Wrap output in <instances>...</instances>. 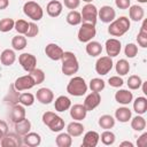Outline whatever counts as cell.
<instances>
[{"label": "cell", "mask_w": 147, "mask_h": 147, "mask_svg": "<svg viewBox=\"0 0 147 147\" xmlns=\"http://www.w3.org/2000/svg\"><path fill=\"white\" fill-rule=\"evenodd\" d=\"M106 52H107V55L110 56V57H115L117 56L119 53H121V48H122V45H121V41L116 38H110L106 41Z\"/></svg>", "instance_id": "13"}, {"label": "cell", "mask_w": 147, "mask_h": 147, "mask_svg": "<svg viewBox=\"0 0 147 147\" xmlns=\"http://www.w3.org/2000/svg\"><path fill=\"white\" fill-rule=\"evenodd\" d=\"M25 115H26V111L24 109V107L22 105H14L11 107V110H10V118L14 123H17L20 121H22L23 118H25Z\"/></svg>", "instance_id": "23"}, {"label": "cell", "mask_w": 147, "mask_h": 147, "mask_svg": "<svg viewBox=\"0 0 147 147\" xmlns=\"http://www.w3.org/2000/svg\"><path fill=\"white\" fill-rule=\"evenodd\" d=\"M63 2H64V6L71 10H75L80 5V0H64Z\"/></svg>", "instance_id": "49"}, {"label": "cell", "mask_w": 147, "mask_h": 147, "mask_svg": "<svg viewBox=\"0 0 147 147\" xmlns=\"http://www.w3.org/2000/svg\"><path fill=\"white\" fill-rule=\"evenodd\" d=\"M65 20H67L68 24L75 26V25H78V24L82 23V15H80V13L77 11V10H70V11L68 13Z\"/></svg>", "instance_id": "37"}, {"label": "cell", "mask_w": 147, "mask_h": 147, "mask_svg": "<svg viewBox=\"0 0 147 147\" xmlns=\"http://www.w3.org/2000/svg\"><path fill=\"white\" fill-rule=\"evenodd\" d=\"M46 55L53 61H60L63 55V49L56 44H48L45 47Z\"/></svg>", "instance_id": "14"}, {"label": "cell", "mask_w": 147, "mask_h": 147, "mask_svg": "<svg viewBox=\"0 0 147 147\" xmlns=\"http://www.w3.org/2000/svg\"><path fill=\"white\" fill-rule=\"evenodd\" d=\"M115 5L119 9H127L131 6V0H115Z\"/></svg>", "instance_id": "50"}, {"label": "cell", "mask_w": 147, "mask_h": 147, "mask_svg": "<svg viewBox=\"0 0 147 147\" xmlns=\"http://www.w3.org/2000/svg\"><path fill=\"white\" fill-rule=\"evenodd\" d=\"M132 111L127 107H119L115 110V118L121 123H126L131 119Z\"/></svg>", "instance_id": "24"}, {"label": "cell", "mask_w": 147, "mask_h": 147, "mask_svg": "<svg viewBox=\"0 0 147 147\" xmlns=\"http://www.w3.org/2000/svg\"><path fill=\"white\" fill-rule=\"evenodd\" d=\"M18 103H21L22 106H26V107H30L34 103V95L32 93H22L20 94L18 96Z\"/></svg>", "instance_id": "41"}, {"label": "cell", "mask_w": 147, "mask_h": 147, "mask_svg": "<svg viewBox=\"0 0 147 147\" xmlns=\"http://www.w3.org/2000/svg\"><path fill=\"white\" fill-rule=\"evenodd\" d=\"M131 127L134 131H144L146 129V119L141 115H137L131 119Z\"/></svg>", "instance_id": "33"}, {"label": "cell", "mask_w": 147, "mask_h": 147, "mask_svg": "<svg viewBox=\"0 0 147 147\" xmlns=\"http://www.w3.org/2000/svg\"><path fill=\"white\" fill-rule=\"evenodd\" d=\"M18 62L22 65V68L26 71L30 72L34 68H37V59L33 54L31 53H23L18 56Z\"/></svg>", "instance_id": "9"}, {"label": "cell", "mask_w": 147, "mask_h": 147, "mask_svg": "<svg viewBox=\"0 0 147 147\" xmlns=\"http://www.w3.org/2000/svg\"><path fill=\"white\" fill-rule=\"evenodd\" d=\"M124 53H125V56L129 57V59H132L137 54H138V46L133 42H130L125 46L124 48Z\"/></svg>", "instance_id": "45"}, {"label": "cell", "mask_w": 147, "mask_h": 147, "mask_svg": "<svg viewBox=\"0 0 147 147\" xmlns=\"http://www.w3.org/2000/svg\"><path fill=\"white\" fill-rule=\"evenodd\" d=\"M29 75L32 77V79H33V82H34L36 85H39V84L44 83V80H45V72L41 69L34 68L33 70H31L29 72Z\"/></svg>", "instance_id": "40"}, {"label": "cell", "mask_w": 147, "mask_h": 147, "mask_svg": "<svg viewBox=\"0 0 147 147\" xmlns=\"http://www.w3.org/2000/svg\"><path fill=\"white\" fill-rule=\"evenodd\" d=\"M99 125L105 130H110L115 126V118L111 115H102L99 118Z\"/></svg>", "instance_id": "35"}, {"label": "cell", "mask_w": 147, "mask_h": 147, "mask_svg": "<svg viewBox=\"0 0 147 147\" xmlns=\"http://www.w3.org/2000/svg\"><path fill=\"white\" fill-rule=\"evenodd\" d=\"M133 110L138 115H144L147 111V99L145 96H138L133 101Z\"/></svg>", "instance_id": "30"}, {"label": "cell", "mask_w": 147, "mask_h": 147, "mask_svg": "<svg viewBox=\"0 0 147 147\" xmlns=\"http://www.w3.org/2000/svg\"><path fill=\"white\" fill-rule=\"evenodd\" d=\"M100 139H101V142H102L103 145L110 146V145H113V144L115 142L116 137H115V134H114L110 130H105V131L101 133Z\"/></svg>", "instance_id": "39"}, {"label": "cell", "mask_w": 147, "mask_h": 147, "mask_svg": "<svg viewBox=\"0 0 147 147\" xmlns=\"http://www.w3.org/2000/svg\"><path fill=\"white\" fill-rule=\"evenodd\" d=\"M0 145L2 147H21L23 145V141H22L21 136L17 134L16 132H13V133L8 132L0 140Z\"/></svg>", "instance_id": "10"}, {"label": "cell", "mask_w": 147, "mask_h": 147, "mask_svg": "<svg viewBox=\"0 0 147 147\" xmlns=\"http://www.w3.org/2000/svg\"><path fill=\"white\" fill-rule=\"evenodd\" d=\"M101 102V96H100V93L99 92H92L90 93L85 100H84V107L86 108L87 111H91L93 109H95Z\"/></svg>", "instance_id": "15"}, {"label": "cell", "mask_w": 147, "mask_h": 147, "mask_svg": "<svg viewBox=\"0 0 147 147\" xmlns=\"http://www.w3.org/2000/svg\"><path fill=\"white\" fill-rule=\"evenodd\" d=\"M88 87L91 88L92 92H101L106 87V83L101 78H92L90 80Z\"/></svg>", "instance_id": "38"}, {"label": "cell", "mask_w": 147, "mask_h": 147, "mask_svg": "<svg viewBox=\"0 0 147 147\" xmlns=\"http://www.w3.org/2000/svg\"><path fill=\"white\" fill-rule=\"evenodd\" d=\"M83 1H85V2H86V3H91V2H92V1H93V0H83Z\"/></svg>", "instance_id": "56"}, {"label": "cell", "mask_w": 147, "mask_h": 147, "mask_svg": "<svg viewBox=\"0 0 147 147\" xmlns=\"http://www.w3.org/2000/svg\"><path fill=\"white\" fill-rule=\"evenodd\" d=\"M86 114H87V110L84 107V105L77 103L70 107V116L75 121H83L86 117Z\"/></svg>", "instance_id": "19"}, {"label": "cell", "mask_w": 147, "mask_h": 147, "mask_svg": "<svg viewBox=\"0 0 147 147\" xmlns=\"http://www.w3.org/2000/svg\"><path fill=\"white\" fill-rule=\"evenodd\" d=\"M96 34V29H95V24H91V23H83L82 26L78 30V40L80 42H88L91 41Z\"/></svg>", "instance_id": "6"}, {"label": "cell", "mask_w": 147, "mask_h": 147, "mask_svg": "<svg viewBox=\"0 0 147 147\" xmlns=\"http://www.w3.org/2000/svg\"><path fill=\"white\" fill-rule=\"evenodd\" d=\"M15 60H16V54H15V52L13 49H9V48L8 49H5L0 54V61L6 67L11 65L15 62Z\"/></svg>", "instance_id": "29"}, {"label": "cell", "mask_w": 147, "mask_h": 147, "mask_svg": "<svg viewBox=\"0 0 147 147\" xmlns=\"http://www.w3.org/2000/svg\"><path fill=\"white\" fill-rule=\"evenodd\" d=\"M98 17L101 20L103 23H110L115 20L116 17V11L111 6H102L98 10Z\"/></svg>", "instance_id": "12"}, {"label": "cell", "mask_w": 147, "mask_h": 147, "mask_svg": "<svg viewBox=\"0 0 147 147\" xmlns=\"http://www.w3.org/2000/svg\"><path fill=\"white\" fill-rule=\"evenodd\" d=\"M87 88H88V86H87L85 79L83 77H79V76L72 77L67 85V92L74 96L84 95L87 92Z\"/></svg>", "instance_id": "4"}, {"label": "cell", "mask_w": 147, "mask_h": 147, "mask_svg": "<svg viewBox=\"0 0 147 147\" xmlns=\"http://www.w3.org/2000/svg\"><path fill=\"white\" fill-rule=\"evenodd\" d=\"M137 41H138L139 46H141L142 48L147 47V21L146 20L142 22L140 31H139V33L137 36Z\"/></svg>", "instance_id": "32"}, {"label": "cell", "mask_w": 147, "mask_h": 147, "mask_svg": "<svg viewBox=\"0 0 147 147\" xmlns=\"http://www.w3.org/2000/svg\"><path fill=\"white\" fill-rule=\"evenodd\" d=\"M84 130H85V127H84V125H83L82 123H79V121L71 122V123H69L68 126H67V132H68L72 138H75V137H80V136L83 134Z\"/></svg>", "instance_id": "25"}, {"label": "cell", "mask_w": 147, "mask_h": 147, "mask_svg": "<svg viewBox=\"0 0 147 147\" xmlns=\"http://www.w3.org/2000/svg\"><path fill=\"white\" fill-rule=\"evenodd\" d=\"M36 98L37 100L42 103V105H49L53 100H54V93L52 90L47 88V87H41L37 91L36 93Z\"/></svg>", "instance_id": "16"}, {"label": "cell", "mask_w": 147, "mask_h": 147, "mask_svg": "<svg viewBox=\"0 0 147 147\" xmlns=\"http://www.w3.org/2000/svg\"><path fill=\"white\" fill-rule=\"evenodd\" d=\"M23 13L32 21H40L44 16V10L39 3L29 0L23 5Z\"/></svg>", "instance_id": "5"}, {"label": "cell", "mask_w": 147, "mask_h": 147, "mask_svg": "<svg viewBox=\"0 0 147 147\" xmlns=\"http://www.w3.org/2000/svg\"><path fill=\"white\" fill-rule=\"evenodd\" d=\"M38 33H39V28H38V25H37L36 23H33V22H30V23H29L28 31H26V33H25V37H28V38H33V37H36Z\"/></svg>", "instance_id": "47"}, {"label": "cell", "mask_w": 147, "mask_h": 147, "mask_svg": "<svg viewBox=\"0 0 147 147\" xmlns=\"http://www.w3.org/2000/svg\"><path fill=\"white\" fill-rule=\"evenodd\" d=\"M0 140H1V138H0Z\"/></svg>", "instance_id": "57"}, {"label": "cell", "mask_w": 147, "mask_h": 147, "mask_svg": "<svg viewBox=\"0 0 147 147\" xmlns=\"http://www.w3.org/2000/svg\"><path fill=\"white\" fill-rule=\"evenodd\" d=\"M127 86L130 90H139L141 87V84H142V80L140 78V76L138 75H132L129 77L127 79Z\"/></svg>", "instance_id": "42"}, {"label": "cell", "mask_w": 147, "mask_h": 147, "mask_svg": "<svg viewBox=\"0 0 147 147\" xmlns=\"http://www.w3.org/2000/svg\"><path fill=\"white\" fill-rule=\"evenodd\" d=\"M130 20L125 16H121L118 18H115L113 22H110L108 26V33L113 37H122L130 29Z\"/></svg>", "instance_id": "1"}, {"label": "cell", "mask_w": 147, "mask_h": 147, "mask_svg": "<svg viewBox=\"0 0 147 147\" xmlns=\"http://www.w3.org/2000/svg\"><path fill=\"white\" fill-rule=\"evenodd\" d=\"M138 2H140V3H146L147 2V0H137Z\"/></svg>", "instance_id": "55"}, {"label": "cell", "mask_w": 147, "mask_h": 147, "mask_svg": "<svg viewBox=\"0 0 147 147\" xmlns=\"http://www.w3.org/2000/svg\"><path fill=\"white\" fill-rule=\"evenodd\" d=\"M129 16L132 21L134 22H139L144 18L145 16V10L142 7L138 6V5H133L129 7Z\"/></svg>", "instance_id": "26"}, {"label": "cell", "mask_w": 147, "mask_h": 147, "mask_svg": "<svg viewBox=\"0 0 147 147\" xmlns=\"http://www.w3.org/2000/svg\"><path fill=\"white\" fill-rule=\"evenodd\" d=\"M8 133V125L5 121L0 119V138L2 139V137H5Z\"/></svg>", "instance_id": "51"}, {"label": "cell", "mask_w": 147, "mask_h": 147, "mask_svg": "<svg viewBox=\"0 0 147 147\" xmlns=\"http://www.w3.org/2000/svg\"><path fill=\"white\" fill-rule=\"evenodd\" d=\"M29 28V23L25 20H17L15 21V25L14 29L20 33V34H25Z\"/></svg>", "instance_id": "44"}, {"label": "cell", "mask_w": 147, "mask_h": 147, "mask_svg": "<svg viewBox=\"0 0 147 147\" xmlns=\"http://www.w3.org/2000/svg\"><path fill=\"white\" fill-rule=\"evenodd\" d=\"M55 142L57 147H70L72 144V137L68 132H62L56 137Z\"/></svg>", "instance_id": "31"}, {"label": "cell", "mask_w": 147, "mask_h": 147, "mask_svg": "<svg viewBox=\"0 0 147 147\" xmlns=\"http://www.w3.org/2000/svg\"><path fill=\"white\" fill-rule=\"evenodd\" d=\"M80 15H82L83 23L95 24L98 20V8L92 3H86L82 9Z\"/></svg>", "instance_id": "7"}, {"label": "cell", "mask_w": 147, "mask_h": 147, "mask_svg": "<svg viewBox=\"0 0 147 147\" xmlns=\"http://www.w3.org/2000/svg\"><path fill=\"white\" fill-rule=\"evenodd\" d=\"M121 146H129V147H133V144L130 141H123L121 142Z\"/></svg>", "instance_id": "54"}, {"label": "cell", "mask_w": 147, "mask_h": 147, "mask_svg": "<svg viewBox=\"0 0 147 147\" xmlns=\"http://www.w3.org/2000/svg\"><path fill=\"white\" fill-rule=\"evenodd\" d=\"M14 25H15V21L13 18L6 17V18L0 20V31L1 32H9L10 30L14 29Z\"/></svg>", "instance_id": "43"}, {"label": "cell", "mask_w": 147, "mask_h": 147, "mask_svg": "<svg viewBox=\"0 0 147 147\" xmlns=\"http://www.w3.org/2000/svg\"><path fill=\"white\" fill-rule=\"evenodd\" d=\"M100 140V134L96 131H88L84 134L82 146L83 147H95Z\"/></svg>", "instance_id": "18"}, {"label": "cell", "mask_w": 147, "mask_h": 147, "mask_svg": "<svg viewBox=\"0 0 147 147\" xmlns=\"http://www.w3.org/2000/svg\"><path fill=\"white\" fill-rule=\"evenodd\" d=\"M115 100H116V102L125 106V105H129L132 102L133 94L129 90H118L115 93Z\"/></svg>", "instance_id": "21"}, {"label": "cell", "mask_w": 147, "mask_h": 147, "mask_svg": "<svg viewBox=\"0 0 147 147\" xmlns=\"http://www.w3.org/2000/svg\"><path fill=\"white\" fill-rule=\"evenodd\" d=\"M14 124H15V132L17 134H20L21 137H23L24 134H26L31 130V122L26 117L23 118L22 121L17 122V123H14Z\"/></svg>", "instance_id": "27"}, {"label": "cell", "mask_w": 147, "mask_h": 147, "mask_svg": "<svg viewBox=\"0 0 147 147\" xmlns=\"http://www.w3.org/2000/svg\"><path fill=\"white\" fill-rule=\"evenodd\" d=\"M61 61H62L61 70L65 76H71L78 71L79 63L76 55L72 52H63Z\"/></svg>", "instance_id": "2"}, {"label": "cell", "mask_w": 147, "mask_h": 147, "mask_svg": "<svg viewBox=\"0 0 147 147\" xmlns=\"http://www.w3.org/2000/svg\"><path fill=\"white\" fill-rule=\"evenodd\" d=\"M115 69H116V72L118 74V76H125L130 71V64L125 59H121L116 62Z\"/></svg>", "instance_id": "34"}, {"label": "cell", "mask_w": 147, "mask_h": 147, "mask_svg": "<svg viewBox=\"0 0 147 147\" xmlns=\"http://www.w3.org/2000/svg\"><path fill=\"white\" fill-rule=\"evenodd\" d=\"M42 123L49 127L52 132H60L64 129V121L62 117L56 115L53 111H45L42 114Z\"/></svg>", "instance_id": "3"}, {"label": "cell", "mask_w": 147, "mask_h": 147, "mask_svg": "<svg viewBox=\"0 0 147 147\" xmlns=\"http://www.w3.org/2000/svg\"><path fill=\"white\" fill-rule=\"evenodd\" d=\"M108 84H109L111 87H121V86H123L124 80H123L122 77H119V76H111V77H109V79H108Z\"/></svg>", "instance_id": "48"}, {"label": "cell", "mask_w": 147, "mask_h": 147, "mask_svg": "<svg viewBox=\"0 0 147 147\" xmlns=\"http://www.w3.org/2000/svg\"><path fill=\"white\" fill-rule=\"evenodd\" d=\"M62 9H63V6L59 0H52L46 6V11L51 17L60 16L62 13Z\"/></svg>", "instance_id": "20"}, {"label": "cell", "mask_w": 147, "mask_h": 147, "mask_svg": "<svg viewBox=\"0 0 147 147\" xmlns=\"http://www.w3.org/2000/svg\"><path fill=\"white\" fill-rule=\"evenodd\" d=\"M147 144V132H144L137 140V146L139 147H145Z\"/></svg>", "instance_id": "52"}, {"label": "cell", "mask_w": 147, "mask_h": 147, "mask_svg": "<svg viewBox=\"0 0 147 147\" xmlns=\"http://www.w3.org/2000/svg\"><path fill=\"white\" fill-rule=\"evenodd\" d=\"M13 85H14V87H15L18 92H21V91H25V90L32 88L36 84H34V82H33V79H32V77H31L30 75H24V76L18 77V78L14 82Z\"/></svg>", "instance_id": "11"}, {"label": "cell", "mask_w": 147, "mask_h": 147, "mask_svg": "<svg viewBox=\"0 0 147 147\" xmlns=\"http://www.w3.org/2000/svg\"><path fill=\"white\" fill-rule=\"evenodd\" d=\"M18 96H20L18 91L14 87V85H11V86H10V90H9V93H8L9 101H7V102H9L11 106H14V105H16V103L18 102Z\"/></svg>", "instance_id": "46"}, {"label": "cell", "mask_w": 147, "mask_h": 147, "mask_svg": "<svg viewBox=\"0 0 147 147\" xmlns=\"http://www.w3.org/2000/svg\"><path fill=\"white\" fill-rule=\"evenodd\" d=\"M113 60L110 56H101L96 60L95 62V71L98 75H101V76H105L107 75L111 69H113Z\"/></svg>", "instance_id": "8"}, {"label": "cell", "mask_w": 147, "mask_h": 147, "mask_svg": "<svg viewBox=\"0 0 147 147\" xmlns=\"http://www.w3.org/2000/svg\"><path fill=\"white\" fill-rule=\"evenodd\" d=\"M22 141H23V145H25V146L37 147L41 144V137L37 132H28L26 134L23 136Z\"/></svg>", "instance_id": "17"}, {"label": "cell", "mask_w": 147, "mask_h": 147, "mask_svg": "<svg viewBox=\"0 0 147 147\" xmlns=\"http://www.w3.org/2000/svg\"><path fill=\"white\" fill-rule=\"evenodd\" d=\"M9 6V0H0V10L6 9Z\"/></svg>", "instance_id": "53"}, {"label": "cell", "mask_w": 147, "mask_h": 147, "mask_svg": "<svg viewBox=\"0 0 147 147\" xmlns=\"http://www.w3.org/2000/svg\"><path fill=\"white\" fill-rule=\"evenodd\" d=\"M86 53L92 56V57H95V56H99L101 53H102V45L99 42V41H88L87 45H86Z\"/></svg>", "instance_id": "28"}, {"label": "cell", "mask_w": 147, "mask_h": 147, "mask_svg": "<svg viewBox=\"0 0 147 147\" xmlns=\"http://www.w3.org/2000/svg\"><path fill=\"white\" fill-rule=\"evenodd\" d=\"M71 107V101L68 96L65 95H60L55 99V102H54V108L56 111L59 113H63L68 109H70Z\"/></svg>", "instance_id": "22"}, {"label": "cell", "mask_w": 147, "mask_h": 147, "mask_svg": "<svg viewBox=\"0 0 147 147\" xmlns=\"http://www.w3.org/2000/svg\"><path fill=\"white\" fill-rule=\"evenodd\" d=\"M11 46L15 51H22L26 47V38L22 34L14 36L11 39Z\"/></svg>", "instance_id": "36"}]
</instances>
